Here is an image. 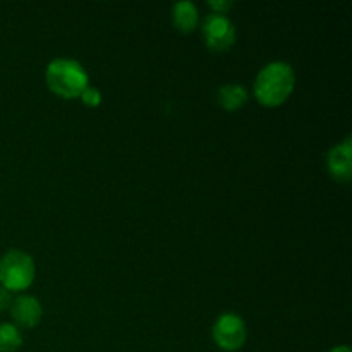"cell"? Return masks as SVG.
Masks as SVG:
<instances>
[{"label": "cell", "instance_id": "obj_1", "mask_svg": "<svg viewBox=\"0 0 352 352\" xmlns=\"http://www.w3.org/2000/svg\"><path fill=\"white\" fill-rule=\"evenodd\" d=\"M296 86L294 69L287 62H270L254 79V96L268 109L280 107L289 100Z\"/></svg>", "mask_w": 352, "mask_h": 352}, {"label": "cell", "instance_id": "obj_2", "mask_svg": "<svg viewBox=\"0 0 352 352\" xmlns=\"http://www.w3.org/2000/svg\"><path fill=\"white\" fill-rule=\"evenodd\" d=\"M45 82L54 95L65 100L79 98L88 86L89 78L86 69L72 58H55L47 65Z\"/></svg>", "mask_w": 352, "mask_h": 352}, {"label": "cell", "instance_id": "obj_3", "mask_svg": "<svg viewBox=\"0 0 352 352\" xmlns=\"http://www.w3.org/2000/svg\"><path fill=\"white\" fill-rule=\"evenodd\" d=\"M34 261L26 251L10 250L0 258V285L9 292L26 291L34 280Z\"/></svg>", "mask_w": 352, "mask_h": 352}, {"label": "cell", "instance_id": "obj_4", "mask_svg": "<svg viewBox=\"0 0 352 352\" xmlns=\"http://www.w3.org/2000/svg\"><path fill=\"white\" fill-rule=\"evenodd\" d=\"M212 337L222 351L236 352L246 344V323L236 313H223L213 325Z\"/></svg>", "mask_w": 352, "mask_h": 352}, {"label": "cell", "instance_id": "obj_5", "mask_svg": "<svg viewBox=\"0 0 352 352\" xmlns=\"http://www.w3.org/2000/svg\"><path fill=\"white\" fill-rule=\"evenodd\" d=\"M205 45L215 54H222L236 43V26L222 14H208L201 26Z\"/></svg>", "mask_w": 352, "mask_h": 352}, {"label": "cell", "instance_id": "obj_6", "mask_svg": "<svg viewBox=\"0 0 352 352\" xmlns=\"http://www.w3.org/2000/svg\"><path fill=\"white\" fill-rule=\"evenodd\" d=\"M327 168L333 181L349 182L352 177V141L346 138L342 143L336 144L327 155Z\"/></svg>", "mask_w": 352, "mask_h": 352}, {"label": "cell", "instance_id": "obj_7", "mask_svg": "<svg viewBox=\"0 0 352 352\" xmlns=\"http://www.w3.org/2000/svg\"><path fill=\"white\" fill-rule=\"evenodd\" d=\"M10 315L17 329H34L41 322L43 309L33 296H19L10 305Z\"/></svg>", "mask_w": 352, "mask_h": 352}, {"label": "cell", "instance_id": "obj_8", "mask_svg": "<svg viewBox=\"0 0 352 352\" xmlns=\"http://www.w3.org/2000/svg\"><path fill=\"white\" fill-rule=\"evenodd\" d=\"M172 23H174L175 30L181 31V33H192V31L198 28L199 16L198 9L192 2H177L172 7Z\"/></svg>", "mask_w": 352, "mask_h": 352}, {"label": "cell", "instance_id": "obj_9", "mask_svg": "<svg viewBox=\"0 0 352 352\" xmlns=\"http://www.w3.org/2000/svg\"><path fill=\"white\" fill-rule=\"evenodd\" d=\"M248 91L244 86L237 85V82H229V85H223L222 88L217 93V100H219L220 107L227 112H236L241 107L246 105L248 102Z\"/></svg>", "mask_w": 352, "mask_h": 352}, {"label": "cell", "instance_id": "obj_10", "mask_svg": "<svg viewBox=\"0 0 352 352\" xmlns=\"http://www.w3.org/2000/svg\"><path fill=\"white\" fill-rule=\"evenodd\" d=\"M23 346V336L12 323L0 325V352H16Z\"/></svg>", "mask_w": 352, "mask_h": 352}, {"label": "cell", "instance_id": "obj_11", "mask_svg": "<svg viewBox=\"0 0 352 352\" xmlns=\"http://www.w3.org/2000/svg\"><path fill=\"white\" fill-rule=\"evenodd\" d=\"M79 98H81L82 105L85 107L96 109V107H100V103H102V93H100L96 88H93V86L88 85L85 89H82V93L79 95Z\"/></svg>", "mask_w": 352, "mask_h": 352}, {"label": "cell", "instance_id": "obj_12", "mask_svg": "<svg viewBox=\"0 0 352 352\" xmlns=\"http://www.w3.org/2000/svg\"><path fill=\"white\" fill-rule=\"evenodd\" d=\"M208 7L213 10V14H222V16H226L234 7V2L232 0H210Z\"/></svg>", "mask_w": 352, "mask_h": 352}, {"label": "cell", "instance_id": "obj_13", "mask_svg": "<svg viewBox=\"0 0 352 352\" xmlns=\"http://www.w3.org/2000/svg\"><path fill=\"white\" fill-rule=\"evenodd\" d=\"M12 301V292H9L7 289H3L2 285H0V313L6 311V309H10Z\"/></svg>", "mask_w": 352, "mask_h": 352}, {"label": "cell", "instance_id": "obj_14", "mask_svg": "<svg viewBox=\"0 0 352 352\" xmlns=\"http://www.w3.org/2000/svg\"><path fill=\"white\" fill-rule=\"evenodd\" d=\"M329 352H351V349L347 346H339V347H333Z\"/></svg>", "mask_w": 352, "mask_h": 352}]
</instances>
